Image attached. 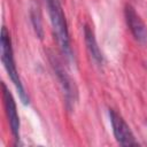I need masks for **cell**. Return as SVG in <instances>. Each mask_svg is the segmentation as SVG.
Returning <instances> with one entry per match:
<instances>
[{"mask_svg": "<svg viewBox=\"0 0 147 147\" xmlns=\"http://www.w3.org/2000/svg\"><path fill=\"white\" fill-rule=\"evenodd\" d=\"M0 44H1V61L3 63V67L8 74L9 78L14 83V85L18 92V95L21 98V101L24 105H28L29 96L24 90V86L22 84V80H21L17 69H16V64L14 61V54H13V47H11V40H10V36H9V32L6 26H2V29H1Z\"/></svg>", "mask_w": 147, "mask_h": 147, "instance_id": "2", "label": "cell"}, {"mask_svg": "<svg viewBox=\"0 0 147 147\" xmlns=\"http://www.w3.org/2000/svg\"><path fill=\"white\" fill-rule=\"evenodd\" d=\"M48 57H49L51 64L53 67V70H54L55 75L60 82V85L62 87L64 99H65V106L69 110H72V108L77 101V98H78L77 86H76L75 82L72 80V78L69 76V74L65 71V69L63 68L60 60L54 54H49Z\"/></svg>", "mask_w": 147, "mask_h": 147, "instance_id": "3", "label": "cell"}, {"mask_svg": "<svg viewBox=\"0 0 147 147\" xmlns=\"http://www.w3.org/2000/svg\"><path fill=\"white\" fill-rule=\"evenodd\" d=\"M45 2L48 8L51 23L53 26L55 38L60 46V49L65 55V57L71 59L72 52H71V47H70L69 31H68V25H67L63 9H62L59 0H45Z\"/></svg>", "mask_w": 147, "mask_h": 147, "instance_id": "1", "label": "cell"}, {"mask_svg": "<svg viewBox=\"0 0 147 147\" xmlns=\"http://www.w3.org/2000/svg\"><path fill=\"white\" fill-rule=\"evenodd\" d=\"M84 39H85V45H86V48L88 51V54L91 55L93 61L98 64H101L103 62L102 53L98 46V42H96V39H95V36H94L92 28L87 24L84 25Z\"/></svg>", "mask_w": 147, "mask_h": 147, "instance_id": "7", "label": "cell"}, {"mask_svg": "<svg viewBox=\"0 0 147 147\" xmlns=\"http://www.w3.org/2000/svg\"><path fill=\"white\" fill-rule=\"evenodd\" d=\"M2 99H3L5 110H6V115H7L9 125H10L11 133L14 138L17 140L20 139V117L17 114L15 100L5 83H2Z\"/></svg>", "mask_w": 147, "mask_h": 147, "instance_id": "6", "label": "cell"}, {"mask_svg": "<svg viewBox=\"0 0 147 147\" xmlns=\"http://www.w3.org/2000/svg\"><path fill=\"white\" fill-rule=\"evenodd\" d=\"M124 14H125L126 24L130 31L132 32L133 37L136 38V40H138L140 44H146L147 42V28L145 23L142 22V20L140 18V16L137 14L136 9L131 5H126Z\"/></svg>", "mask_w": 147, "mask_h": 147, "instance_id": "5", "label": "cell"}, {"mask_svg": "<svg viewBox=\"0 0 147 147\" xmlns=\"http://www.w3.org/2000/svg\"><path fill=\"white\" fill-rule=\"evenodd\" d=\"M30 17L31 22L34 29V32L39 39L44 38V29H42V21H41V14L38 5H32L31 10H30Z\"/></svg>", "mask_w": 147, "mask_h": 147, "instance_id": "8", "label": "cell"}, {"mask_svg": "<svg viewBox=\"0 0 147 147\" xmlns=\"http://www.w3.org/2000/svg\"><path fill=\"white\" fill-rule=\"evenodd\" d=\"M109 118L113 127V132L116 141L122 146H138V141L136 140L130 126L123 119V117L117 114L115 110L109 109Z\"/></svg>", "mask_w": 147, "mask_h": 147, "instance_id": "4", "label": "cell"}]
</instances>
